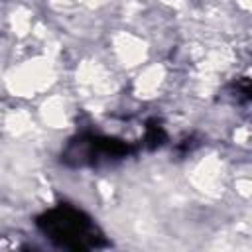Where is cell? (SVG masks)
Here are the masks:
<instances>
[{"instance_id":"cell-1","label":"cell","mask_w":252,"mask_h":252,"mask_svg":"<svg viewBox=\"0 0 252 252\" xmlns=\"http://www.w3.org/2000/svg\"><path fill=\"white\" fill-rule=\"evenodd\" d=\"M35 224L41 230V234L59 248L94 250L108 244L102 230L94 224V220L85 211L67 203H59L41 213Z\"/></svg>"},{"instance_id":"cell-2","label":"cell","mask_w":252,"mask_h":252,"mask_svg":"<svg viewBox=\"0 0 252 252\" xmlns=\"http://www.w3.org/2000/svg\"><path fill=\"white\" fill-rule=\"evenodd\" d=\"M140 148L142 142L132 144L114 136L85 132L67 142L61 152V163H65L67 167H102L122 161L124 158L136 154Z\"/></svg>"},{"instance_id":"cell-3","label":"cell","mask_w":252,"mask_h":252,"mask_svg":"<svg viewBox=\"0 0 252 252\" xmlns=\"http://www.w3.org/2000/svg\"><path fill=\"white\" fill-rule=\"evenodd\" d=\"M165 140H167V134H165L163 126H161V124H159L156 118L148 120V122H146V132H144V138L140 140V142H142V148L156 150V148H159V146H161Z\"/></svg>"}]
</instances>
